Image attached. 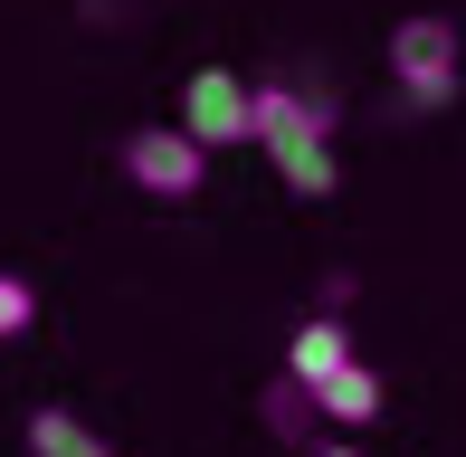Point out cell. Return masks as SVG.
Listing matches in <instances>:
<instances>
[{
	"label": "cell",
	"mask_w": 466,
	"mask_h": 457,
	"mask_svg": "<svg viewBox=\"0 0 466 457\" xmlns=\"http://www.w3.org/2000/svg\"><path fill=\"white\" fill-rule=\"evenodd\" d=\"M258 153L277 162V181L295 200H324L333 181H343V162H333V143H324V106H305L295 86H258Z\"/></svg>",
	"instance_id": "6da1fadb"
},
{
	"label": "cell",
	"mask_w": 466,
	"mask_h": 457,
	"mask_svg": "<svg viewBox=\"0 0 466 457\" xmlns=\"http://www.w3.org/2000/svg\"><path fill=\"white\" fill-rule=\"evenodd\" d=\"M181 134L200 143V153H238V143H258V86H248L238 67H190L181 76Z\"/></svg>",
	"instance_id": "7a4b0ae2"
},
{
	"label": "cell",
	"mask_w": 466,
	"mask_h": 457,
	"mask_svg": "<svg viewBox=\"0 0 466 457\" xmlns=\"http://www.w3.org/2000/svg\"><path fill=\"white\" fill-rule=\"evenodd\" d=\"M390 76H400V96H410V106H448L457 76H466L457 29H448L438 10H410V19L390 29Z\"/></svg>",
	"instance_id": "3957f363"
},
{
	"label": "cell",
	"mask_w": 466,
	"mask_h": 457,
	"mask_svg": "<svg viewBox=\"0 0 466 457\" xmlns=\"http://www.w3.org/2000/svg\"><path fill=\"white\" fill-rule=\"evenodd\" d=\"M200 172H209V153L181 134V124H143V134H124V181H134V191L190 200V191H200Z\"/></svg>",
	"instance_id": "277c9868"
},
{
	"label": "cell",
	"mask_w": 466,
	"mask_h": 457,
	"mask_svg": "<svg viewBox=\"0 0 466 457\" xmlns=\"http://www.w3.org/2000/svg\"><path fill=\"white\" fill-rule=\"evenodd\" d=\"M380 401H390V391H380V371H362V362H343L333 381H314V410H324V420H343V429L380 420Z\"/></svg>",
	"instance_id": "5b68a950"
},
{
	"label": "cell",
	"mask_w": 466,
	"mask_h": 457,
	"mask_svg": "<svg viewBox=\"0 0 466 457\" xmlns=\"http://www.w3.org/2000/svg\"><path fill=\"white\" fill-rule=\"evenodd\" d=\"M343 362H352V343H343V324H333V315H314L305 334L286 343V371H295V381H305V391H314V381H333V371H343Z\"/></svg>",
	"instance_id": "8992f818"
},
{
	"label": "cell",
	"mask_w": 466,
	"mask_h": 457,
	"mask_svg": "<svg viewBox=\"0 0 466 457\" xmlns=\"http://www.w3.org/2000/svg\"><path fill=\"white\" fill-rule=\"evenodd\" d=\"M29 457H115V448H105L76 410H38L29 420Z\"/></svg>",
	"instance_id": "52a82bcc"
},
{
	"label": "cell",
	"mask_w": 466,
	"mask_h": 457,
	"mask_svg": "<svg viewBox=\"0 0 466 457\" xmlns=\"http://www.w3.org/2000/svg\"><path fill=\"white\" fill-rule=\"evenodd\" d=\"M38 324V286L29 277H0V343H19Z\"/></svg>",
	"instance_id": "ba28073f"
},
{
	"label": "cell",
	"mask_w": 466,
	"mask_h": 457,
	"mask_svg": "<svg viewBox=\"0 0 466 457\" xmlns=\"http://www.w3.org/2000/svg\"><path fill=\"white\" fill-rule=\"evenodd\" d=\"M314 457H362V448H314Z\"/></svg>",
	"instance_id": "9c48e42d"
}]
</instances>
